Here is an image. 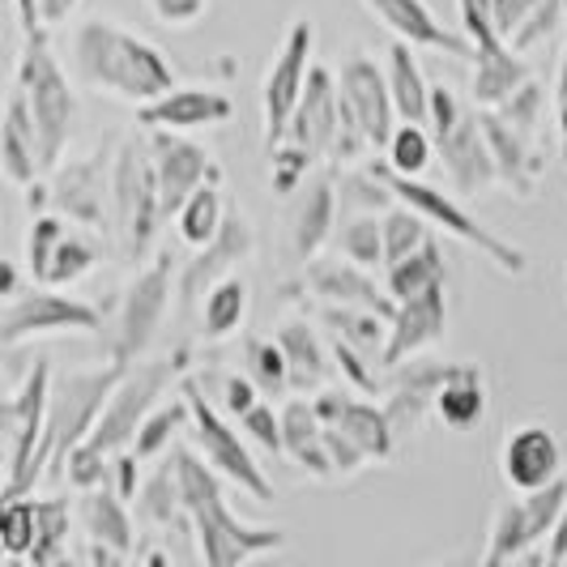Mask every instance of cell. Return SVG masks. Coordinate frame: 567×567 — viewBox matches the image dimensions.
<instances>
[{
    "label": "cell",
    "instance_id": "cell-52",
    "mask_svg": "<svg viewBox=\"0 0 567 567\" xmlns=\"http://www.w3.org/2000/svg\"><path fill=\"white\" fill-rule=\"evenodd\" d=\"M18 4V18H22V30L34 34V30H43V18H39V0H13Z\"/></svg>",
    "mask_w": 567,
    "mask_h": 567
},
{
    "label": "cell",
    "instance_id": "cell-7",
    "mask_svg": "<svg viewBox=\"0 0 567 567\" xmlns=\"http://www.w3.org/2000/svg\"><path fill=\"white\" fill-rule=\"evenodd\" d=\"M18 82L27 85L30 112L39 124V142H43V167H56L69 133L78 124V94L64 78L60 60L52 56V43H48V27L27 34V48L18 60Z\"/></svg>",
    "mask_w": 567,
    "mask_h": 567
},
{
    "label": "cell",
    "instance_id": "cell-25",
    "mask_svg": "<svg viewBox=\"0 0 567 567\" xmlns=\"http://www.w3.org/2000/svg\"><path fill=\"white\" fill-rule=\"evenodd\" d=\"M444 324H449L444 282L426 286L423 295L401 299L398 316H393V333H389V350H384V368H398L410 354H423L426 346L444 338Z\"/></svg>",
    "mask_w": 567,
    "mask_h": 567
},
{
    "label": "cell",
    "instance_id": "cell-13",
    "mask_svg": "<svg viewBox=\"0 0 567 567\" xmlns=\"http://www.w3.org/2000/svg\"><path fill=\"white\" fill-rule=\"evenodd\" d=\"M171 308V256H154L145 269H137V278L128 282L124 299H120V312L112 324V346L107 354L120 363H133L150 350V341L158 338L163 320Z\"/></svg>",
    "mask_w": 567,
    "mask_h": 567
},
{
    "label": "cell",
    "instance_id": "cell-44",
    "mask_svg": "<svg viewBox=\"0 0 567 567\" xmlns=\"http://www.w3.org/2000/svg\"><path fill=\"white\" fill-rule=\"evenodd\" d=\"M559 22H567V13H564V0H538L529 13H525V22L512 30L508 34V43L525 56L529 48H538L542 39H550L555 30H559Z\"/></svg>",
    "mask_w": 567,
    "mask_h": 567
},
{
    "label": "cell",
    "instance_id": "cell-15",
    "mask_svg": "<svg viewBox=\"0 0 567 567\" xmlns=\"http://www.w3.org/2000/svg\"><path fill=\"white\" fill-rule=\"evenodd\" d=\"M312 48H316V27L312 22H295L286 30L282 48L265 73V85H260V103H265V154L282 142L286 124L299 107L303 90H308V78H312Z\"/></svg>",
    "mask_w": 567,
    "mask_h": 567
},
{
    "label": "cell",
    "instance_id": "cell-35",
    "mask_svg": "<svg viewBox=\"0 0 567 567\" xmlns=\"http://www.w3.org/2000/svg\"><path fill=\"white\" fill-rule=\"evenodd\" d=\"M175 223H179V239H184L188 248H205V244L223 230V223H227V205H223V171L209 175L197 193L179 205Z\"/></svg>",
    "mask_w": 567,
    "mask_h": 567
},
{
    "label": "cell",
    "instance_id": "cell-11",
    "mask_svg": "<svg viewBox=\"0 0 567 567\" xmlns=\"http://www.w3.org/2000/svg\"><path fill=\"white\" fill-rule=\"evenodd\" d=\"M99 239H94V230L82 227V223H73V218H64V214H39L34 223H30V235H27V265H30V278L43 286H78L82 278L94 274V265H99Z\"/></svg>",
    "mask_w": 567,
    "mask_h": 567
},
{
    "label": "cell",
    "instance_id": "cell-30",
    "mask_svg": "<svg viewBox=\"0 0 567 567\" xmlns=\"http://www.w3.org/2000/svg\"><path fill=\"white\" fill-rule=\"evenodd\" d=\"M282 435H286V456L295 465H303L312 478H333V456L324 444V419L316 410V401H308L303 393L282 405Z\"/></svg>",
    "mask_w": 567,
    "mask_h": 567
},
{
    "label": "cell",
    "instance_id": "cell-31",
    "mask_svg": "<svg viewBox=\"0 0 567 567\" xmlns=\"http://www.w3.org/2000/svg\"><path fill=\"white\" fill-rule=\"evenodd\" d=\"M274 338L282 341L286 359H290V384L295 393H316L324 380H329V354H324V341L316 333L308 320L290 316L274 329Z\"/></svg>",
    "mask_w": 567,
    "mask_h": 567
},
{
    "label": "cell",
    "instance_id": "cell-42",
    "mask_svg": "<svg viewBox=\"0 0 567 567\" xmlns=\"http://www.w3.org/2000/svg\"><path fill=\"white\" fill-rule=\"evenodd\" d=\"M431 150H435V137L426 124H414V120H401L393 128V137L384 145V163L401 175H414L423 179V171L431 167Z\"/></svg>",
    "mask_w": 567,
    "mask_h": 567
},
{
    "label": "cell",
    "instance_id": "cell-9",
    "mask_svg": "<svg viewBox=\"0 0 567 567\" xmlns=\"http://www.w3.org/2000/svg\"><path fill=\"white\" fill-rule=\"evenodd\" d=\"M171 375H175V363H171V359H154V363H137V368L128 363L124 380L112 389V398L103 405L99 423H94V431L85 435L82 444H90L94 453L107 456V461H112L115 453H124V449H133L145 414H150V410L163 401V393H167Z\"/></svg>",
    "mask_w": 567,
    "mask_h": 567
},
{
    "label": "cell",
    "instance_id": "cell-16",
    "mask_svg": "<svg viewBox=\"0 0 567 567\" xmlns=\"http://www.w3.org/2000/svg\"><path fill=\"white\" fill-rule=\"evenodd\" d=\"M112 154L94 150L85 158H69V167L56 171L52 184V209H60L64 218L82 223L90 230H103L107 223H115L112 209Z\"/></svg>",
    "mask_w": 567,
    "mask_h": 567
},
{
    "label": "cell",
    "instance_id": "cell-12",
    "mask_svg": "<svg viewBox=\"0 0 567 567\" xmlns=\"http://www.w3.org/2000/svg\"><path fill=\"white\" fill-rule=\"evenodd\" d=\"M48 398H52V363L34 359L22 393L4 401L0 410V431H4V499L27 495L30 461L39 453L43 426H48Z\"/></svg>",
    "mask_w": 567,
    "mask_h": 567
},
{
    "label": "cell",
    "instance_id": "cell-36",
    "mask_svg": "<svg viewBox=\"0 0 567 567\" xmlns=\"http://www.w3.org/2000/svg\"><path fill=\"white\" fill-rule=\"evenodd\" d=\"M449 282V269H444V252L435 244V235L426 239L423 248H414L410 256H401L393 265H384V286L393 299H410V295H423L426 286Z\"/></svg>",
    "mask_w": 567,
    "mask_h": 567
},
{
    "label": "cell",
    "instance_id": "cell-5",
    "mask_svg": "<svg viewBox=\"0 0 567 567\" xmlns=\"http://www.w3.org/2000/svg\"><path fill=\"white\" fill-rule=\"evenodd\" d=\"M426 124H431V137H435L440 154H444V167H449V179H453L456 193L461 197H486L499 184V163H495L491 142H486L478 103L465 107L456 99L453 85L431 82Z\"/></svg>",
    "mask_w": 567,
    "mask_h": 567
},
{
    "label": "cell",
    "instance_id": "cell-22",
    "mask_svg": "<svg viewBox=\"0 0 567 567\" xmlns=\"http://www.w3.org/2000/svg\"><path fill=\"white\" fill-rule=\"evenodd\" d=\"M303 286L320 295L324 303H350V308H368L380 316H398V299L389 295V286L371 282V269L354 265L350 256H312L308 269H303Z\"/></svg>",
    "mask_w": 567,
    "mask_h": 567
},
{
    "label": "cell",
    "instance_id": "cell-37",
    "mask_svg": "<svg viewBox=\"0 0 567 567\" xmlns=\"http://www.w3.org/2000/svg\"><path fill=\"white\" fill-rule=\"evenodd\" d=\"M184 426H193V401H188V393H179L175 401H158V405L145 414L142 431H137V440H133V453L142 456V461L163 456L171 449V440H175Z\"/></svg>",
    "mask_w": 567,
    "mask_h": 567
},
{
    "label": "cell",
    "instance_id": "cell-49",
    "mask_svg": "<svg viewBox=\"0 0 567 567\" xmlns=\"http://www.w3.org/2000/svg\"><path fill=\"white\" fill-rule=\"evenodd\" d=\"M534 4H538V0H495V22H499V30L512 34V30L525 22V13H529Z\"/></svg>",
    "mask_w": 567,
    "mask_h": 567
},
{
    "label": "cell",
    "instance_id": "cell-38",
    "mask_svg": "<svg viewBox=\"0 0 567 567\" xmlns=\"http://www.w3.org/2000/svg\"><path fill=\"white\" fill-rule=\"evenodd\" d=\"M333 239H338V252L350 256L363 269H384L389 265V256H384V218H375V209H359L354 218H341Z\"/></svg>",
    "mask_w": 567,
    "mask_h": 567
},
{
    "label": "cell",
    "instance_id": "cell-19",
    "mask_svg": "<svg viewBox=\"0 0 567 567\" xmlns=\"http://www.w3.org/2000/svg\"><path fill=\"white\" fill-rule=\"evenodd\" d=\"M252 248H256L252 218H248L244 209H227L223 230H218L205 248H197V256L188 260V269H184V278H179V303L188 308V303L205 299V290L218 282V278L235 274V265H239V260H248Z\"/></svg>",
    "mask_w": 567,
    "mask_h": 567
},
{
    "label": "cell",
    "instance_id": "cell-54",
    "mask_svg": "<svg viewBox=\"0 0 567 567\" xmlns=\"http://www.w3.org/2000/svg\"><path fill=\"white\" fill-rule=\"evenodd\" d=\"M555 112H559V133H564V142H567V99L564 103H555Z\"/></svg>",
    "mask_w": 567,
    "mask_h": 567
},
{
    "label": "cell",
    "instance_id": "cell-41",
    "mask_svg": "<svg viewBox=\"0 0 567 567\" xmlns=\"http://www.w3.org/2000/svg\"><path fill=\"white\" fill-rule=\"evenodd\" d=\"M248 375L260 384L265 398L278 401L286 393H295V384H290V359H286L278 338H248Z\"/></svg>",
    "mask_w": 567,
    "mask_h": 567
},
{
    "label": "cell",
    "instance_id": "cell-53",
    "mask_svg": "<svg viewBox=\"0 0 567 567\" xmlns=\"http://www.w3.org/2000/svg\"><path fill=\"white\" fill-rule=\"evenodd\" d=\"M18 290H22V274H18V265H13V260H4V286H0V295H4V299H13Z\"/></svg>",
    "mask_w": 567,
    "mask_h": 567
},
{
    "label": "cell",
    "instance_id": "cell-55",
    "mask_svg": "<svg viewBox=\"0 0 567 567\" xmlns=\"http://www.w3.org/2000/svg\"><path fill=\"white\" fill-rule=\"evenodd\" d=\"M564 13H567V0H564Z\"/></svg>",
    "mask_w": 567,
    "mask_h": 567
},
{
    "label": "cell",
    "instance_id": "cell-28",
    "mask_svg": "<svg viewBox=\"0 0 567 567\" xmlns=\"http://www.w3.org/2000/svg\"><path fill=\"white\" fill-rule=\"evenodd\" d=\"M299 193L303 197L295 200V209H290V252H295L299 265H308L338 235L333 227H338L341 193H333V179H312Z\"/></svg>",
    "mask_w": 567,
    "mask_h": 567
},
{
    "label": "cell",
    "instance_id": "cell-43",
    "mask_svg": "<svg viewBox=\"0 0 567 567\" xmlns=\"http://www.w3.org/2000/svg\"><path fill=\"white\" fill-rule=\"evenodd\" d=\"M426 239H431V223L419 209H410L405 200L384 209V256H389V265L410 256L414 248H423Z\"/></svg>",
    "mask_w": 567,
    "mask_h": 567
},
{
    "label": "cell",
    "instance_id": "cell-47",
    "mask_svg": "<svg viewBox=\"0 0 567 567\" xmlns=\"http://www.w3.org/2000/svg\"><path fill=\"white\" fill-rule=\"evenodd\" d=\"M495 112L508 120L516 133H525V137H534V128H538V115H542V85L529 78V82L520 85L516 94H512L508 103H499Z\"/></svg>",
    "mask_w": 567,
    "mask_h": 567
},
{
    "label": "cell",
    "instance_id": "cell-17",
    "mask_svg": "<svg viewBox=\"0 0 567 567\" xmlns=\"http://www.w3.org/2000/svg\"><path fill=\"white\" fill-rule=\"evenodd\" d=\"M338 85H341V94H346V103L359 115L371 150L384 154V145H389V137H393V128H398V120H401L393 85H389V73H380L368 52H350V56L341 60Z\"/></svg>",
    "mask_w": 567,
    "mask_h": 567
},
{
    "label": "cell",
    "instance_id": "cell-3",
    "mask_svg": "<svg viewBox=\"0 0 567 567\" xmlns=\"http://www.w3.org/2000/svg\"><path fill=\"white\" fill-rule=\"evenodd\" d=\"M124 371H128V363L107 359V368L69 371L56 389H52V398H48V426H43L39 453H34L30 474H27V495L34 491V483L43 478V465H52V474L64 478V461H69V453L94 431L103 405L112 398V389L124 380Z\"/></svg>",
    "mask_w": 567,
    "mask_h": 567
},
{
    "label": "cell",
    "instance_id": "cell-45",
    "mask_svg": "<svg viewBox=\"0 0 567 567\" xmlns=\"http://www.w3.org/2000/svg\"><path fill=\"white\" fill-rule=\"evenodd\" d=\"M239 426L252 435L265 453H286V435H282V410H274V398H260L239 419Z\"/></svg>",
    "mask_w": 567,
    "mask_h": 567
},
{
    "label": "cell",
    "instance_id": "cell-29",
    "mask_svg": "<svg viewBox=\"0 0 567 567\" xmlns=\"http://www.w3.org/2000/svg\"><path fill=\"white\" fill-rule=\"evenodd\" d=\"M449 431H474L486 419V375L478 363H449L440 389H435V410H431Z\"/></svg>",
    "mask_w": 567,
    "mask_h": 567
},
{
    "label": "cell",
    "instance_id": "cell-34",
    "mask_svg": "<svg viewBox=\"0 0 567 567\" xmlns=\"http://www.w3.org/2000/svg\"><path fill=\"white\" fill-rule=\"evenodd\" d=\"M389 85H393V99H398L401 120L426 124V107H431V82H426L423 69H419L414 43H405V39H393V43H389Z\"/></svg>",
    "mask_w": 567,
    "mask_h": 567
},
{
    "label": "cell",
    "instance_id": "cell-32",
    "mask_svg": "<svg viewBox=\"0 0 567 567\" xmlns=\"http://www.w3.org/2000/svg\"><path fill=\"white\" fill-rule=\"evenodd\" d=\"M248 308H252V286L244 274H227L205 290L200 299V333L205 341H227L244 329L248 320Z\"/></svg>",
    "mask_w": 567,
    "mask_h": 567
},
{
    "label": "cell",
    "instance_id": "cell-8",
    "mask_svg": "<svg viewBox=\"0 0 567 567\" xmlns=\"http://www.w3.org/2000/svg\"><path fill=\"white\" fill-rule=\"evenodd\" d=\"M375 167V175L393 188V197L405 200L410 209H419L431 227H440L444 235H453V239H461V244H470V248H478V256H486V260H495L504 274H512V278H520L525 274V252L516 248V244H508V239H499V235H491V230L478 223V218H470L461 205H456L449 193H440V188H431V184H423V179H414V175H401V171H393L389 163H371Z\"/></svg>",
    "mask_w": 567,
    "mask_h": 567
},
{
    "label": "cell",
    "instance_id": "cell-10",
    "mask_svg": "<svg viewBox=\"0 0 567 567\" xmlns=\"http://www.w3.org/2000/svg\"><path fill=\"white\" fill-rule=\"evenodd\" d=\"M43 333H103V312L85 299L60 295V286L43 282L4 299V312H0L4 350H18L27 338H43Z\"/></svg>",
    "mask_w": 567,
    "mask_h": 567
},
{
    "label": "cell",
    "instance_id": "cell-21",
    "mask_svg": "<svg viewBox=\"0 0 567 567\" xmlns=\"http://www.w3.org/2000/svg\"><path fill=\"white\" fill-rule=\"evenodd\" d=\"M235 115L223 90H209V85H175L167 94L150 99L137 107V124L145 133L150 128H167V133H197V128H218Z\"/></svg>",
    "mask_w": 567,
    "mask_h": 567
},
{
    "label": "cell",
    "instance_id": "cell-1",
    "mask_svg": "<svg viewBox=\"0 0 567 567\" xmlns=\"http://www.w3.org/2000/svg\"><path fill=\"white\" fill-rule=\"evenodd\" d=\"M175 470H179V491H184V508L197 534L200 559L209 567H235L244 559H256L265 550L286 546L282 525H244L223 499V474L188 449H171Z\"/></svg>",
    "mask_w": 567,
    "mask_h": 567
},
{
    "label": "cell",
    "instance_id": "cell-18",
    "mask_svg": "<svg viewBox=\"0 0 567 567\" xmlns=\"http://www.w3.org/2000/svg\"><path fill=\"white\" fill-rule=\"evenodd\" d=\"M499 474L512 491L529 495L550 486L564 474V449H559V435L546 423H520L504 435V449H499Z\"/></svg>",
    "mask_w": 567,
    "mask_h": 567
},
{
    "label": "cell",
    "instance_id": "cell-27",
    "mask_svg": "<svg viewBox=\"0 0 567 567\" xmlns=\"http://www.w3.org/2000/svg\"><path fill=\"white\" fill-rule=\"evenodd\" d=\"M316 410L324 423L341 426L346 435H354L363 449H368L371 461H389L393 449H398V431H393V419L384 405H371V401H354L346 393H320L316 398Z\"/></svg>",
    "mask_w": 567,
    "mask_h": 567
},
{
    "label": "cell",
    "instance_id": "cell-14",
    "mask_svg": "<svg viewBox=\"0 0 567 567\" xmlns=\"http://www.w3.org/2000/svg\"><path fill=\"white\" fill-rule=\"evenodd\" d=\"M184 393L193 401V440H197L200 456H205L230 486H239L244 495H252L256 504H269V499H274V486L265 478V470L252 461V453L244 449L239 431L230 426V414H223L214 401L200 393L197 384H184Z\"/></svg>",
    "mask_w": 567,
    "mask_h": 567
},
{
    "label": "cell",
    "instance_id": "cell-26",
    "mask_svg": "<svg viewBox=\"0 0 567 567\" xmlns=\"http://www.w3.org/2000/svg\"><path fill=\"white\" fill-rule=\"evenodd\" d=\"M0 158H4V175L13 184H22V188H30L34 175L43 171V142H39V124H34V112H30L27 85L22 82L9 90V103H4Z\"/></svg>",
    "mask_w": 567,
    "mask_h": 567
},
{
    "label": "cell",
    "instance_id": "cell-46",
    "mask_svg": "<svg viewBox=\"0 0 567 567\" xmlns=\"http://www.w3.org/2000/svg\"><path fill=\"white\" fill-rule=\"evenodd\" d=\"M260 398H265V393H260V384H256L252 375H239V371L218 375V398H214V405H218L223 414H230L235 423H239Z\"/></svg>",
    "mask_w": 567,
    "mask_h": 567
},
{
    "label": "cell",
    "instance_id": "cell-6",
    "mask_svg": "<svg viewBox=\"0 0 567 567\" xmlns=\"http://www.w3.org/2000/svg\"><path fill=\"white\" fill-rule=\"evenodd\" d=\"M112 209L115 235L124 256L137 265L145 260L154 230L163 223V193H158V167L150 137H124L112 163Z\"/></svg>",
    "mask_w": 567,
    "mask_h": 567
},
{
    "label": "cell",
    "instance_id": "cell-50",
    "mask_svg": "<svg viewBox=\"0 0 567 567\" xmlns=\"http://www.w3.org/2000/svg\"><path fill=\"white\" fill-rule=\"evenodd\" d=\"M78 4H82V0H39V18H43V27H60V22L73 18Z\"/></svg>",
    "mask_w": 567,
    "mask_h": 567
},
{
    "label": "cell",
    "instance_id": "cell-24",
    "mask_svg": "<svg viewBox=\"0 0 567 567\" xmlns=\"http://www.w3.org/2000/svg\"><path fill=\"white\" fill-rule=\"evenodd\" d=\"M444 371H449V363H440V359H419V354H410L405 363L389 368V389H384L389 401H384V410H389V419H393L398 440L410 435V431H419V423L435 410V389H440Z\"/></svg>",
    "mask_w": 567,
    "mask_h": 567
},
{
    "label": "cell",
    "instance_id": "cell-51",
    "mask_svg": "<svg viewBox=\"0 0 567 567\" xmlns=\"http://www.w3.org/2000/svg\"><path fill=\"white\" fill-rule=\"evenodd\" d=\"M546 564H555V567L567 564V504H564L559 525H555V534H550V546H546Z\"/></svg>",
    "mask_w": 567,
    "mask_h": 567
},
{
    "label": "cell",
    "instance_id": "cell-23",
    "mask_svg": "<svg viewBox=\"0 0 567 567\" xmlns=\"http://www.w3.org/2000/svg\"><path fill=\"white\" fill-rule=\"evenodd\" d=\"M363 4L380 18V27L389 30L393 39H405V43H414V48H431V52H449V56L474 60L470 34L444 27L426 0H363Z\"/></svg>",
    "mask_w": 567,
    "mask_h": 567
},
{
    "label": "cell",
    "instance_id": "cell-40",
    "mask_svg": "<svg viewBox=\"0 0 567 567\" xmlns=\"http://www.w3.org/2000/svg\"><path fill=\"white\" fill-rule=\"evenodd\" d=\"M69 525H73V508L64 499H39V542L30 550V567H56L69 559Z\"/></svg>",
    "mask_w": 567,
    "mask_h": 567
},
{
    "label": "cell",
    "instance_id": "cell-2",
    "mask_svg": "<svg viewBox=\"0 0 567 567\" xmlns=\"http://www.w3.org/2000/svg\"><path fill=\"white\" fill-rule=\"evenodd\" d=\"M73 64L90 85L133 107L175 90V69L167 64V56L112 18H90L73 30Z\"/></svg>",
    "mask_w": 567,
    "mask_h": 567
},
{
    "label": "cell",
    "instance_id": "cell-20",
    "mask_svg": "<svg viewBox=\"0 0 567 567\" xmlns=\"http://www.w3.org/2000/svg\"><path fill=\"white\" fill-rule=\"evenodd\" d=\"M150 145H154V167H158V193H163V218L179 214V205L197 193L209 175H218V163L193 145L184 133H167V128H150Z\"/></svg>",
    "mask_w": 567,
    "mask_h": 567
},
{
    "label": "cell",
    "instance_id": "cell-4",
    "mask_svg": "<svg viewBox=\"0 0 567 567\" xmlns=\"http://www.w3.org/2000/svg\"><path fill=\"white\" fill-rule=\"evenodd\" d=\"M338 128H341V94L338 82L329 69L312 64V78H308V90L299 99V107L286 124L282 142L269 150V179H274V193H299L303 175L312 163L320 158H333V145H338Z\"/></svg>",
    "mask_w": 567,
    "mask_h": 567
},
{
    "label": "cell",
    "instance_id": "cell-48",
    "mask_svg": "<svg viewBox=\"0 0 567 567\" xmlns=\"http://www.w3.org/2000/svg\"><path fill=\"white\" fill-rule=\"evenodd\" d=\"M205 4H209V0H150L154 18H158L163 27H193L200 13H205Z\"/></svg>",
    "mask_w": 567,
    "mask_h": 567
},
{
    "label": "cell",
    "instance_id": "cell-33",
    "mask_svg": "<svg viewBox=\"0 0 567 567\" xmlns=\"http://www.w3.org/2000/svg\"><path fill=\"white\" fill-rule=\"evenodd\" d=\"M85 525V538L107 542L120 555H133V516L124 508V495L107 491V486H90L82 495V508H78Z\"/></svg>",
    "mask_w": 567,
    "mask_h": 567
},
{
    "label": "cell",
    "instance_id": "cell-39",
    "mask_svg": "<svg viewBox=\"0 0 567 567\" xmlns=\"http://www.w3.org/2000/svg\"><path fill=\"white\" fill-rule=\"evenodd\" d=\"M39 542V499H27V495H13L4 499V512H0V550L9 564L18 559H30Z\"/></svg>",
    "mask_w": 567,
    "mask_h": 567
}]
</instances>
